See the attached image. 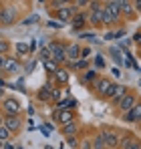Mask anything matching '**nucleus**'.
I'll return each mask as SVG.
<instances>
[{"instance_id":"obj_38","label":"nucleus","mask_w":141,"mask_h":149,"mask_svg":"<svg viewBox=\"0 0 141 149\" xmlns=\"http://www.w3.org/2000/svg\"><path fill=\"white\" fill-rule=\"evenodd\" d=\"M75 6L81 8V10H83V8H89V6H91V0H75Z\"/></svg>"},{"instance_id":"obj_34","label":"nucleus","mask_w":141,"mask_h":149,"mask_svg":"<svg viewBox=\"0 0 141 149\" xmlns=\"http://www.w3.org/2000/svg\"><path fill=\"white\" fill-rule=\"evenodd\" d=\"M38 20H40V16H38V14L34 12V14H30V16L26 18V20H22V24H26V26H28V24H36Z\"/></svg>"},{"instance_id":"obj_33","label":"nucleus","mask_w":141,"mask_h":149,"mask_svg":"<svg viewBox=\"0 0 141 149\" xmlns=\"http://www.w3.org/2000/svg\"><path fill=\"white\" fill-rule=\"evenodd\" d=\"M79 149H93V139L83 137V139H81V143H79Z\"/></svg>"},{"instance_id":"obj_15","label":"nucleus","mask_w":141,"mask_h":149,"mask_svg":"<svg viewBox=\"0 0 141 149\" xmlns=\"http://www.w3.org/2000/svg\"><path fill=\"white\" fill-rule=\"evenodd\" d=\"M54 87V81H50L47 85H43L38 91H36V99L40 101V103H48V101H52V95H50V89Z\"/></svg>"},{"instance_id":"obj_45","label":"nucleus","mask_w":141,"mask_h":149,"mask_svg":"<svg viewBox=\"0 0 141 149\" xmlns=\"http://www.w3.org/2000/svg\"><path fill=\"white\" fill-rule=\"evenodd\" d=\"M131 2H133V6H135L137 14H141V0H131Z\"/></svg>"},{"instance_id":"obj_49","label":"nucleus","mask_w":141,"mask_h":149,"mask_svg":"<svg viewBox=\"0 0 141 149\" xmlns=\"http://www.w3.org/2000/svg\"><path fill=\"white\" fill-rule=\"evenodd\" d=\"M133 42H137L141 47V32H135V36H133Z\"/></svg>"},{"instance_id":"obj_10","label":"nucleus","mask_w":141,"mask_h":149,"mask_svg":"<svg viewBox=\"0 0 141 149\" xmlns=\"http://www.w3.org/2000/svg\"><path fill=\"white\" fill-rule=\"evenodd\" d=\"M69 79H70L69 69H67V67H63V65L52 73V81H54V85H59V87H65V85L69 83Z\"/></svg>"},{"instance_id":"obj_41","label":"nucleus","mask_w":141,"mask_h":149,"mask_svg":"<svg viewBox=\"0 0 141 149\" xmlns=\"http://www.w3.org/2000/svg\"><path fill=\"white\" fill-rule=\"evenodd\" d=\"M47 26H48V28H61V26H63V22H59V20H48Z\"/></svg>"},{"instance_id":"obj_32","label":"nucleus","mask_w":141,"mask_h":149,"mask_svg":"<svg viewBox=\"0 0 141 149\" xmlns=\"http://www.w3.org/2000/svg\"><path fill=\"white\" fill-rule=\"evenodd\" d=\"M115 22H117V20H115L109 12H105V14H103V26H113Z\"/></svg>"},{"instance_id":"obj_47","label":"nucleus","mask_w":141,"mask_h":149,"mask_svg":"<svg viewBox=\"0 0 141 149\" xmlns=\"http://www.w3.org/2000/svg\"><path fill=\"white\" fill-rule=\"evenodd\" d=\"M28 47H30V52H36V50H38V42H36V40H32Z\"/></svg>"},{"instance_id":"obj_4","label":"nucleus","mask_w":141,"mask_h":149,"mask_svg":"<svg viewBox=\"0 0 141 149\" xmlns=\"http://www.w3.org/2000/svg\"><path fill=\"white\" fill-rule=\"evenodd\" d=\"M113 83H115V81H111V79H97L95 85H93V91L101 99H107V97H109V91H111V87H113Z\"/></svg>"},{"instance_id":"obj_43","label":"nucleus","mask_w":141,"mask_h":149,"mask_svg":"<svg viewBox=\"0 0 141 149\" xmlns=\"http://www.w3.org/2000/svg\"><path fill=\"white\" fill-rule=\"evenodd\" d=\"M89 54H91V49H89V47H83V49H81V56H83V58H87Z\"/></svg>"},{"instance_id":"obj_19","label":"nucleus","mask_w":141,"mask_h":149,"mask_svg":"<svg viewBox=\"0 0 141 149\" xmlns=\"http://www.w3.org/2000/svg\"><path fill=\"white\" fill-rule=\"evenodd\" d=\"M20 69H22V65H20V61H18V58H8V61H6V67H4V73L16 74Z\"/></svg>"},{"instance_id":"obj_51","label":"nucleus","mask_w":141,"mask_h":149,"mask_svg":"<svg viewBox=\"0 0 141 149\" xmlns=\"http://www.w3.org/2000/svg\"><path fill=\"white\" fill-rule=\"evenodd\" d=\"M0 125H4V113H0Z\"/></svg>"},{"instance_id":"obj_55","label":"nucleus","mask_w":141,"mask_h":149,"mask_svg":"<svg viewBox=\"0 0 141 149\" xmlns=\"http://www.w3.org/2000/svg\"><path fill=\"white\" fill-rule=\"evenodd\" d=\"M139 56H141V49H139Z\"/></svg>"},{"instance_id":"obj_5","label":"nucleus","mask_w":141,"mask_h":149,"mask_svg":"<svg viewBox=\"0 0 141 149\" xmlns=\"http://www.w3.org/2000/svg\"><path fill=\"white\" fill-rule=\"evenodd\" d=\"M101 133H103V137H105V141H107V149H119L121 139H119V133L113 127H103Z\"/></svg>"},{"instance_id":"obj_2","label":"nucleus","mask_w":141,"mask_h":149,"mask_svg":"<svg viewBox=\"0 0 141 149\" xmlns=\"http://www.w3.org/2000/svg\"><path fill=\"white\" fill-rule=\"evenodd\" d=\"M79 12V8L75 6V4H70V6H65V8H61V10H54V20H59V22H63V24H70V20H73V16Z\"/></svg>"},{"instance_id":"obj_3","label":"nucleus","mask_w":141,"mask_h":149,"mask_svg":"<svg viewBox=\"0 0 141 149\" xmlns=\"http://www.w3.org/2000/svg\"><path fill=\"white\" fill-rule=\"evenodd\" d=\"M2 111H4V115H20L22 105L16 97H6L2 101Z\"/></svg>"},{"instance_id":"obj_56","label":"nucleus","mask_w":141,"mask_h":149,"mask_svg":"<svg viewBox=\"0 0 141 149\" xmlns=\"http://www.w3.org/2000/svg\"><path fill=\"white\" fill-rule=\"evenodd\" d=\"M0 147H2V141H0Z\"/></svg>"},{"instance_id":"obj_28","label":"nucleus","mask_w":141,"mask_h":149,"mask_svg":"<svg viewBox=\"0 0 141 149\" xmlns=\"http://www.w3.org/2000/svg\"><path fill=\"white\" fill-rule=\"evenodd\" d=\"M91 81H97V71H93V69H87L85 71V74H83V81L81 83H91Z\"/></svg>"},{"instance_id":"obj_23","label":"nucleus","mask_w":141,"mask_h":149,"mask_svg":"<svg viewBox=\"0 0 141 149\" xmlns=\"http://www.w3.org/2000/svg\"><path fill=\"white\" fill-rule=\"evenodd\" d=\"M69 67H70V69H77V71H87V69H89V61L81 56V58H77V61L69 63Z\"/></svg>"},{"instance_id":"obj_21","label":"nucleus","mask_w":141,"mask_h":149,"mask_svg":"<svg viewBox=\"0 0 141 149\" xmlns=\"http://www.w3.org/2000/svg\"><path fill=\"white\" fill-rule=\"evenodd\" d=\"M63 135H65V137L79 135V123H77V119L70 121V123H67V125H63Z\"/></svg>"},{"instance_id":"obj_8","label":"nucleus","mask_w":141,"mask_h":149,"mask_svg":"<svg viewBox=\"0 0 141 149\" xmlns=\"http://www.w3.org/2000/svg\"><path fill=\"white\" fill-rule=\"evenodd\" d=\"M4 125L10 133H18L22 129V119L20 115H4Z\"/></svg>"},{"instance_id":"obj_11","label":"nucleus","mask_w":141,"mask_h":149,"mask_svg":"<svg viewBox=\"0 0 141 149\" xmlns=\"http://www.w3.org/2000/svg\"><path fill=\"white\" fill-rule=\"evenodd\" d=\"M137 101H139V99H137V95H135V93H127V95L117 103V109L121 111V113H127V111H131V109H133V105H135Z\"/></svg>"},{"instance_id":"obj_25","label":"nucleus","mask_w":141,"mask_h":149,"mask_svg":"<svg viewBox=\"0 0 141 149\" xmlns=\"http://www.w3.org/2000/svg\"><path fill=\"white\" fill-rule=\"evenodd\" d=\"M70 4H73V0H52L50 2V10L54 12V10H61L65 6H70Z\"/></svg>"},{"instance_id":"obj_12","label":"nucleus","mask_w":141,"mask_h":149,"mask_svg":"<svg viewBox=\"0 0 141 149\" xmlns=\"http://www.w3.org/2000/svg\"><path fill=\"white\" fill-rule=\"evenodd\" d=\"M16 8H12V6H8V8H2L0 10V24H4V26H8V24H12L14 20H16Z\"/></svg>"},{"instance_id":"obj_26","label":"nucleus","mask_w":141,"mask_h":149,"mask_svg":"<svg viewBox=\"0 0 141 149\" xmlns=\"http://www.w3.org/2000/svg\"><path fill=\"white\" fill-rule=\"evenodd\" d=\"M43 65H45V71H47L48 74H52L57 69H59V67H61V65H59L54 58H48V61H45V63H43Z\"/></svg>"},{"instance_id":"obj_46","label":"nucleus","mask_w":141,"mask_h":149,"mask_svg":"<svg viewBox=\"0 0 141 149\" xmlns=\"http://www.w3.org/2000/svg\"><path fill=\"white\" fill-rule=\"evenodd\" d=\"M123 36H125V30H123V28L115 30V40H117V38H123Z\"/></svg>"},{"instance_id":"obj_22","label":"nucleus","mask_w":141,"mask_h":149,"mask_svg":"<svg viewBox=\"0 0 141 149\" xmlns=\"http://www.w3.org/2000/svg\"><path fill=\"white\" fill-rule=\"evenodd\" d=\"M109 52H111L115 65H123V63H125V54L121 52V47H113V49H109Z\"/></svg>"},{"instance_id":"obj_39","label":"nucleus","mask_w":141,"mask_h":149,"mask_svg":"<svg viewBox=\"0 0 141 149\" xmlns=\"http://www.w3.org/2000/svg\"><path fill=\"white\" fill-rule=\"evenodd\" d=\"M79 38H87V40H99L95 34H91V32H79Z\"/></svg>"},{"instance_id":"obj_37","label":"nucleus","mask_w":141,"mask_h":149,"mask_svg":"<svg viewBox=\"0 0 141 149\" xmlns=\"http://www.w3.org/2000/svg\"><path fill=\"white\" fill-rule=\"evenodd\" d=\"M36 65H38V58H34V61H30V63H26V67H24V71H26V73H32V71L36 69Z\"/></svg>"},{"instance_id":"obj_24","label":"nucleus","mask_w":141,"mask_h":149,"mask_svg":"<svg viewBox=\"0 0 141 149\" xmlns=\"http://www.w3.org/2000/svg\"><path fill=\"white\" fill-rule=\"evenodd\" d=\"M93 149H107V141H105V137H103L101 131L93 137Z\"/></svg>"},{"instance_id":"obj_13","label":"nucleus","mask_w":141,"mask_h":149,"mask_svg":"<svg viewBox=\"0 0 141 149\" xmlns=\"http://www.w3.org/2000/svg\"><path fill=\"white\" fill-rule=\"evenodd\" d=\"M121 16H125L127 20H135L137 18V10H135L131 0H123L121 2Z\"/></svg>"},{"instance_id":"obj_42","label":"nucleus","mask_w":141,"mask_h":149,"mask_svg":"<svg viewBox=\"0 0 141 149\" xmlns=\"http://www.w3.org/2000/svg\"><path fill=\"white\" fill-rule=\"evenodd\" d=\"M6 61H8V56H6V54H0V71H4V67H6Z\"/></svg>"},{"instance_id":"obj_17","label":"nucleus","mask_w":141,"mask_h":149,"mask_svg":"<svg viewBox=\"0 0 141 149\" xmlns=\"http://www.w3.org/2000/svg\"><path fill=\"white\" fill-rule=\"evenodd\" d=\"M81 49H83V47H79L77 42L67 45V61H69V63H73V61L81 58Z\"/></svg>"},{"instance_id":"obj_50","label":"nucleus","mask_w":141,"mask_h":149,"mask_svg":"<svg viewBox=\"0 0 141 149\" xmlns=\"http://www.w3.org/2000/svg\"><path fill=\"white\" fill-rule=\"evenodd\" d=\"M111 74H113L115 79H119V77H121V71H119V69H111Z\"/></svg>"},{"instance_id":"obj_16","label":"nucleus","mask_w":141,"mask_h":149,"mask_svg":"<svg viewBox=\"0 0 141 149\" xmlns=\"http://www.w3.org/2000/svg\"><path fill=\"white\" fill-rule=\"evenodd\" d=\"M87 16H89V12H77L75 16H73V20H70V26H73V30H83L85 28V24H87Z\"/></svg>"},{"instance_id":"obj_48","label":"nucleus","mask_w":141,"mask_h":149,"mask_svg":"<svg viewBox=\"0 0 141 149\" xmlns=\"http://www.w3.org/2000/svg\"><path fill=\"white\" fill-rule=\"evenodd\" d=\"M113 38H115V32H113V30H109V32L105 34V40H113Z\"/></svg>"},{"instance_id":"obj_30","label":"nucleus","mask_w":141,"mask_h":149,"mask_svg":"<svg viewBox=\"0 0 141 149\" xmlns=\"http://www.w3.org/2000/svg\"><path fill=\"white\" fill-rule=\"evenodd\" d=\"M93 67L97 69V71H101V69H105V58H103L101 54H97V56H95V61H93Z\"/></svg>"},{"instance_id":"obj_44","label":"nucleus","mask_w":141,"mask_h":149,"mask_svg":"<svg viewBox=\"0 0 141 149\" xmlns=\"http://www.w3.org/2000/svg\"><path fill=\"white\" fill-rule=\"evenodd\" d=\"M2 147H4V149H16V147H14V143H10V139H8V141H2Z\"/></svg>"},{"instance_id":"obj_52","label":"nucleus","mask_w":141,"mask_h":149,"mask_svg":"<svg viewBox=\"0 0 141 149\" xmlns=\"http://www.w3.org/2000/svg\"><path fill=\"white\" fill-rule=\"evenodd\" d=\"M101 2H103V4H107V2H111V0H101Z\"/></svg>"},{"instance_id":"obj_31","label":"nucleus","mask_w":141,"mask_h":149,"mask_svg":"<svg viewBox=\"0 0 141 149\" xmlns=\"http://www.w3.org/2000/svg\"><path fill=\"white\" fill-rule=\"evenodd\" d=\"M10 135H12V133L6 129V125H0V141H8Z\"/></svg>"},{"instance_id":"obj_14","label":"nucleus","mask_w":141,"mask_h":149,"mask_svg":"<svg viewBox=\"0 0 141 149\" xmlns=\"http://www.w3.org/2000/svg\"><path fill=\"white\" fill-rule=\"evenodd\" d=\"M103 14H105V6H101V8H97V10H89L87 22L91 26H101L103 24Z\"/></svg>"},{"instance_id":"obj_1","label":"nucleus","mask_w":141,"mask_h":149,"mask_svg":"<svg viewBox=\"0 0 141 149\" xmlns=\"http://www.w3.org/2000/svg\"><path fill=\"white\" fill-rule=\"evenodd\" d=\"M48 49L52 52V58H54L59 65L69 63V61H67V45H65L63 40H52V42H48Z\"/></svg>"},{"instance_id":"obj_18","label":"nucleus","mask_w":141,"mask_h":149,"mask_svg":"<svg viewBox=\"0 0 141 149\" xmlns=\"http://www.w3.org/2000/svg\"><path fill=\"white\" fill-rule=\"evenodd\" d=\"M119 149H141V141H137L135 137H123Z\"/></svg>"},{"instance_id":"obj_27","label":"nucleus","mask_w":141,"mask_h":149,"mask_svg":"<svg viewBox=\"0 0 141 149\" xmlns=\"http://www.w3.org/2000/svg\"><path fill=\"white\" fill-rule=\"evenodd\" d=\"M14 50H16V54H18V56H24V54H28V52H30V47H28L26 42H16V45H14Z\"/></svg>"},{"instance_id":"obj_35","label":"nucleus","mask_w":141,"mask_h":149,"mask_svg":"<svg viewBox=\"0 0 141 149\" xmlns=\"http://www.w3.org/2000/svg\"><path fill=\"white\" fill-rule=\"evenodd\" d=\"M38 58H40V61H43V63H45V61H48V58H52V52H50V49H43L40 50V54H38Z\"/></svg>"},{"instance_id":"obj_7","label":"nucleus","mask_w":141,"mask_h":149,"mask_svg":"<svg viewBox=\"0 0 141 149\" xmlns=\"http://www.w3.org/2000/svg\"><path fill=\"white\" fill-rule=\"evenodd\" d=\"M127 93H129L127 85H123V83H113V87H111V91H109V97H107V99H111L115 105H117V103L123 99Z\"/></svg>"},{"instance_id":"obj_20","label":"nucleus","mask_w":141,"mask_h":149,"mask_svg":"<svg viewBox=\"0 0 141 149\" xmlns=\"http://www.w3.org/2000/svg\"><path fill=\"white\" fill-rule=\"evenodd\" d=\"M105 12H109L115 20H119L121 18V4L119 2H107L105 4Z\"/></svg>"},{"instance_id":"obj_9","label":"nucleus","mask_w":141,"mask_h":149,"mask_svg":"<svg viewBox=\"0 0 141 149\" xmlns=\"http://www.w3.org/2000/svg\"><path fill=\"white\" fill-rule=\"evenodd\" d=\"M123 121H125V123H141V101H137V103L133 105L131 111L123 113Z\"/></svg>"},{"instance_id":"obj_40","label":"nucleus","mask_w":141,"mask_h":149,"mask_svg":"<svg viewBox=\"0 0 141 149\" xmlns=\"http://www.w3.org/2000/svg\"><path fill=\"white\" fill-rule=\"evenodd\" d=\"M8 49H10V45H8L6 40H0V54H6Z\"/></svg>"},{"instance_id":"obj_6","label":"nucleus","mask_w":141,"mask_h":149,"mask_svg":"<svg viewBox=\"0 0 141 149\" xmlns=\"http://www.w3.org/2000/svg\"><path fill=\"white\" fill-rule=\"evenodd\" d=\"M52 119L63 127V125L75 121V111L73 109H57V111H52Z\"/></svg>"},{"instance_id":"obj_53","label":"nucleus","mask_w":141,"mask_h":149,"mask_svg":"<svg viewBox=\"0 0 141 149\" xmlns=\"http://www.w3.org/2000/svg\"><path fill=\"white\" fill-rule=\"evenodd\" d=\"M0 95H4V91H2V89H0Z\"/></svg>"},{"instance_id":"obj_54","label":"nucleus","mask_w":141,"mask_h":149,"mask_svg":"<svg viewBox=\"0 0 141 149\" xmlns=\"http://www.w3.org/2000/svg\"><path fill=\"white\" fill-rule=\"evenodd\" d=\"M16 149H22V147H20V145H18V147H16Z\"/></svg>"},{"instance_id":"obj_36","label":"nucleus","mask_w":141,"mask_h":149,"mask_svg":"<svg viewBox=\"0 0 141 149\" xmlns=\"http://www.w3.org/2000/svg\"><path fill=\"white\" fill-rule=\"evenodd\" d=\"M50 95H52V101H61L63 99V93H61V89H57V85L50 89Z\"/></svg>"},{"instance_id":"obj_29","label":"nucleus","mask_w":141,"mask_h":149,"mask_svg":"<svg viewBox=\"0 0 141 149\" xmlns=\"http://www.w3.org/2000/svg\"><path fill=\"white\" fill-rule=\"evenodd\" d=\"M79 143H81V139L77 137V135H70V137H67V145L73 149H79Z\"/></svg>"}]
</instances>
